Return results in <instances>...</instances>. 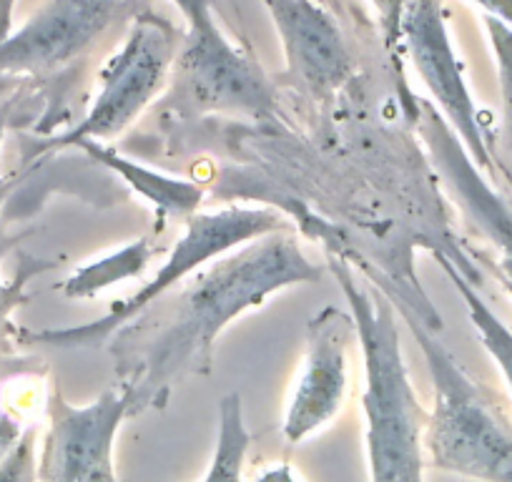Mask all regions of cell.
<instances>
[{
  "instance_id": "cell-5",
  "label": "cell",
  "mask_w": 512,
  "mask_h": 482,
  "mask_svg": "<svg viewBox=\"0 0 512 482\" xmlns=\"http://www.w3.org/2000/svg\"><path fill=\"white\" fill-rule=\"evenodd\" d=\"M176 53L179 33L174 23L149 8L139 13L121 51L113 53L103 68L91 111L68 134L48 141L46 149H71L81 141L113 139L126 131L164 91Z\"/></svg>"
},
{
  "instance_id": "cell-20",
  "label": "cell",
  "mask_w": 512,
  "mask_h": 482,
  "mask_svg": "<svg viewBox=\"0 0 512 482\" xmlns=\"http://www.w3.org/2000/svg\"><path fill=\"white\" fill-rule=\"evenodd\" d=\"M8 375H13L11 362H8V359H0V390H3V380H6ZM21 435V427H18V422L13 420L11 415H8L6 407H3V400H0V460L16 447Z\"/></svg>"
},
{
  "instance_id": "cell-2",
  "label": "cell",
  "mask_w": 512,
  "mask_h": 482,
  "mask_svg": "<svg viewBox=\"0 0 512 482\" xmlns=\"http://www.w3.org/2000/svg\"><path fill=\"white\" fill-rule=\"evenodd\" d=\"M329 267L347 297L362 347L369 482H425L422 435L427 412L417 402L407 372L395 304L382 289L364 287L344 259H332Z\"/></svg>"
},
{
  "instance_id": "cell-21",
  "label": "cell",
  "mask_w": 512,
  "mask_h": 482,
  "mask_svg": "<svg viewBox=\"0 0 512 482\" xmlns=\"http://www.w3.org/2000/svg\"><path fill=\"white\" fill-rule=\"evenodd\" d=\"M176 8L184 16L186 26L199 28V26H211L214 21V3L211 0H174Z\"/></svg>"
},
{
  "instance_id": "cell-19",
  "label": "cell",
  "mask_w": 512,
  "mask_h": 482,
  "mask_svg": "<svg viewBox=\"0 0 512 482\" xmlns=\"http://www.w3.org/2000/svg\"><path fill=\"white\" fill-rule=\"evenodd\" d=\"M372 6L379 13V26L384 33V46L387 51H395L402 41V13H405V0H372Z\"/></svg>"
},
{
  "instance_id": "cell-4",
  "label": "cell",
  "mask_w": 512,
  "mask_h": 482,
  "mask_svg": "<svg viewBox=\"0 0 512 482\" xmlns=\"http://www.w3.org/2000/svg\"><path fill=\"white\" fill-rule=\"evenodd\" d=\"M289 229L287 221L274 209H221L209 214H191L186 219V231L176 241L174 252L166 259L151 282H146L134 297H128L118 307H113L106 317L96 322L81 324V327L66 329H41V332H21L23 342L48 344L61 349H96L103 347L108 339L116 337L131 322L141 317L154 302H159L171 287L189 277L201 264L219 259L234 249L244 247L249 241L267 236L272 231Z\"/></svg>"
},
{
  "instance_id": "cell-11",
  "label": "cell",
  "mask_w": 512,
  "mask_h": 482,
  "mask_svg": "<svg viewBox=\"0 0 512 482\" xmlns=\"http://www.w3.org/2000/svg\"><path fill=\"white\" fill-rule=\"evenodd\" d=\"M354 339H357V327L352 314L332 304L307 322L304 372L284 420L287 442L299 445L339 415L347 397V352Z\"/></svg>"
},
{
  "instance_id": "cell-12",
  "label": "cell",
  "mask_w": 512,
  "mask_h": 482,
  "mask_svg": "<svg viewBox=\"0 0 512 482\" xmlns=\"http://www.w3.org/2000/svg\"><path fill=\"white\" fill-rule=\"evenodd\" d=\"M282 38L284 78L307 96H334L352 78L354 61L342 31L312 0H262Z\"/></svg>"
},
{
  "instance_id": "cell-8",
  "label": "cell",
  "mask_w": 512,
  "mask_h": 482,
  "mask_svg": "<svg viewBox=\"0 0 512 482\" xmlns=\"http://www.w3.org/2000/svg\"><path fill=\"white\" fill-rule=\"evenodd\" d=\"M420 111V136L430 151L432 166L477 239L485 241L482 262L512 297V201L485 179L437 106L425 101Z\"/></svg>"
},
{
  "instance_id": "cell-23",
  "label": "cell",
  "mask_w": 512,
  "mask_h": 482,
  "mask_svg": "<svg viewBox=\"0 0 512 482\" xmlns=\"http://www.w3.org/2000/svg\"><path fill=\"white\" fill-rule=\"evenodd\" d=\"M18 0H0V41H6L13 33V13Z\"/></svg>"
},
{
  "instance_id": "cell-9",
  "label": "cell",
  "mask_w": 512,
  "mask_h": 482,
  "mask_svg": "<svg viewBox=\"0 0 512 482\" xmlns=\"http://www.w3.org/2000/svg\"><path fill=\"white\" fill-rule=\"evenodd\" d=\"M402 43L415 71L430 88L432 98L450 129L460 136L462 146L485 174L497 176L495 159L482 134L480 113L467 88L465 71L452 46L442 0H405L402 13Z\"/></svg>"
},
{
  "instance_id": "cell-3",
  "label": "cell",
  "mask_w": 512,
  "mask_h": 482,
  "mask_svg": "<svg viewBox=\"0 0 512 482\" xmlns=\"http://www.w3.org/2000/svg\"><path fill=\"white\" fill-rule=\"evenodd\" d=\"M390 299L430 370L435 402L422 435L430 465L480 482H512V425L495 397L467 375L445 342L410 312L405 299L395 294Z\"/></svg>"
},
{
  "instance_id": "cell-10",
  "label": "cell",
  "mask_w": 512,
  "mask_h": 482,
  "mask_svg": "<svg viewBox=\"0 0 512 482\" xmlns=\"http://www.w3.org/2000/svg\"><path fill=\"white\" fill-rule=\"evenodd\" d=\"M128 415L131 402L121 387L106 390L86 407L71 405L53 390L38 482H118L113 450Z\"/></svg>"
},
{
  "instance_id": "cell-16",
  "label": "cell",
  "mask_w": 512,
  "mask_h": 482,
  "mask_svg": "<svg viewBox=\"0 0 512 482\" xmlns=\"http://www.w3.org/2000/svg\"><path fill=\"white\" fill-rule=\"evenodd\" d=\"M251 445V432L246 430L244 407L239 392L224 395L219 402V437L211 457L209 472L201 482H241L246 452Z\"/></svg>"
},
{
  "instance_id": "cell-24",
  "label": "cell",
  "mask_w": 512,
  "mask_h": 482,
  "mask_svg": "<svg viewBox=\"0 0 512 482\" xmlns=\"http://www.w3.org/2000/svg\"><path fill=\"white\" fill-rule=\"evenodd\" d=\"M256 482H299V480H297V477H294L292 467H289L287 462H282V465L269 467V470H264Z\"/></svg>"
},
{
  "instance_id": "cell-14",
  "label": "cell",
  "mask_w": 512,
  "mask_h": 482,
  "mask_svg": "<svg viewBox=\"0 0 512 482\" xmlns=\"http://www.w3.org/2000/svg\"><path fill=\"white\" fill-rule=\"evenodd\" d=\"M437 262H440V267L445 269L447 277L452 279L455 289L460 292L462 302H465L467 307V314H470L472 327L480 334L482 347H485L487 352H490V357L495 359L502 377H505L507 387H510L512 392V329L492 312L490 304H487L485 299L480 297V292H477L475 282L457 267L455 259L440 252L437 254Z\"/></svg>"
},
{
  "instance_id": "cell-25",
  "label": "cell",
  "mask_w": 512,
  "mask_h": 482,
  "mask_svg": "<svg viewBox=\"0 0 512 482\" xmlns=\"http://www.w3.org/2000/svg\"><path fill=\"white\" fill-rule=\"evenodd\" d=\"M18 86L16 76H8V73H0V98H6L13 88Z\"/></svg>"
},
{
  "instance_id": "cell-18",
  "label": "cell",
  "mask_w": 512,
  "mask_h": 482,
  "mask_svg": "<svg viewBox=\"0 0 512 482\" xmlns=\"http://www.w3.org/2000/svg\"><path fill=\"white\" fill-rule=\"evenodd\" d=\"M0 482H38L36 427L23 432L16 447L0 460Z\"/></svg>"
},
{
  "instance_id": "cell-13",
  "label": "cell",
  "mask_w": 512,
  "mask_h": 482,
  "mask_svg": "<svg viewBox=\"0 0 512 482\" xmlns=\"http://www.w3.org/2000/svg\"><path fill=\"white\" fill-rule=\"evenodd\" d=\"M76 149L86 151L93 161H98L108 171L121 176L136 194H141L146 201H151L159 209L161 219L164 216H184V219H189L191 214L199 211L201 196L204 194L191 181L174 179V176H166L161 171L149 169V166L136 164V161L126 159V156L116 154L113 149L103 146L101 141H81Z\"/></svg>"
},
{
  "instance_id": "cell-15",
  "label": "cell",
  "mask_w": 512,
  "mask_h": 482,
  "mask_svg": "<svg viewBox=\"0 0 512 482\" xmlns=\"http://www.w3.org/2000/svg\"><path fill=\"white\" fill-rule=\"evenodd\" d=\"M151 254H154L151 241L146 239V236L144 239H136L134 244L118 249L111 257H103L98 259V262L88 264V267L78 269V272L63 284V294H66L68 299L96 297L98 292L113 287V284L126 282V279L131 277H139L146 269V264H149Z\"/></svg>"
},
{
  "instance_id": "cell-26",
  "label": "cell",
  "mask_w": 512,
  "mask_h": 482,
  "mask_svg": "<svg viewBox=\"0 0 512 482\" xmlns=\"http://www.w3.org/2000/svg\"><path fill=\"white\" fill-rule=\"evenodd\" d=\"M8 111H11V103H3V106H0V146H3V139H6ZM0 194H3V184H0Z\"/></svg>"
},
{
  "instance_id": "cell-17",
  "label": "cell",
  "mask_w": 512,
  "mask_h": 482,
  "mask_svg": "<svg viewBox=\"0 0 512 482\" xmlns=\"http://www.w3.org/2000/svg\"><path fill=\"white\" fill-rule=\"evenodd\" d=\"M13 244H16V239H13V236H8L6 231H3V226H0V262H3V257H6L8 252H11ZM51 267L53 264L36 262L31 269H23V272L18 274L13 282H0V339H3V334H6L8 322H11V314L16 312L21 304L28 302V294H26L28 279H31L33 274L43 272V269H51Z\"/></svg>"
},
{
  "instance_id": "cell-7",
  "label": "cell",
  "mask_w": 512,
  "mask_h": 482,
  "mask_svg": "<svg viewBox=\"0 0 512 482\" xmlns=\"http://www.w3.org/2000/svg\"><path fill=\"white\" fill-rule=\"evenodd\" d=\"M146 11V0H48L0 41V73L43 76L86 56L116 23Z\"/></svg>"
},
{
  "instance_id": "cell-6",
  "label": "cell",
  "mask_w": 512,
  "mask_h": 482,
  "mask_svg": "<svg viewBox=\"0 0 512 482\" xmlns=\"http://www.w3.org/2000/svg\"><path fill=\"white\" fill-rule=\"evenodd\" d=\"M174 93L184 111L269 118L277 88L264 68L236 48L216 23L189 28L174 61Z\"/></svg>"
},
{
  "instance_id": "cell-1",
  "label": "cell",
  "mask_w": 512,
  "mask_h": 482,
  "mask_svg": "<svg viewBox=\"0 0 512 482\" xmlns=\"http://www.w3.org/2000/svg\"><path fill=\"white\" fill-rule=\"evenodd\" d=\"M322 267L304 254L289 229L272 231L224 254L201 274L176 304L159 337L146 344L136 362H123L121 390L131 415L161 410L186 377L209 375L219 334L249 309L294 284H314Z\"/></svg>"
},
{
  "instance_id": "cell-22",
  "label": "cell",
  "mask_w": 512,
  "mask_h": 482,
  "mask_svg": "<svg viewBox=\"0 0 512 482\" xmlns=\"http://www.w3.org/2000/svg\"><path fill=\"white\" fill-rule=\"evenodd\" d=\"M480 8H485L490 13V18L505 23L507 28H512V0H472Z\"/></svg>"
}]
</instances>
